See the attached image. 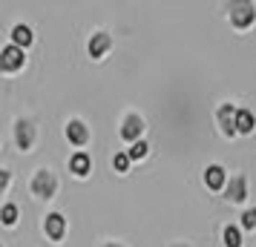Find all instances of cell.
Wrapping results in <instances>:
<instances>
[{"label":"cell","mask_w":256,"mask_h":247,"mask_svg":"<svg viewBox=\"0 0 256 247\" xmlns=\"http://www.w3.org/2000/svg\"><path fill=\"white\" fill-rule=\"evenodd\" d=\"M32 187H35V193L38 196H52V193H55V181H52V176H49L46 170H40V173H38L35 176V184H32Z\"/></svg>","instance_id":"obj_1"},{"label":"cell","mask_w":256,"mask_h":247,"mask_svg":"<svg viewBox=\"0 0 256 247\" xmlns=\"http://www.w3.org/2000/svg\"><path fill=\"white\" fill-rule=\"evenodd\" d=\"M141 130H144L141 118H138V115H130L127 121H124V130H121V135H124L127 141H136V138L141 135Z\"/></svg>","instance_id":"obj_2"},{"label":"cell","mask_w":256,"mask_h":247,"mask_svg":"<svg viewBox=\"0 0 256 247\" xmlns=\"http://www.w3.org/2000/svg\"><path fill=\"white\" fill-rule=\"evenodd\" d=\"M24 63V52L18 46H6L3 49V69H18Z\"/></svg>","instance_id":"obj_3"},{"label":"cell","mask_w":256,"mask_h":247,"mask_svg":"<svg viewBox=\"0 0 256 247\" xmlns=\"http://www.w3.org/2000/svg\"><path fill=\"white\" fill-rule=\"evenodd\" d=\"M90 167H92V161H90V155H86V153H78V155H72V161H70V170L75 173V176H86V173H90Z\"/></svg>","instance_id":"obj_4"},{"label":"cell","mask_w":256,"mask_h":247,"mask_svg":"<svg viewBox=\"0 0 256 247\" xmlns=\"http://www.w3.org/2000/svg\"><path fill=\"white\" fill-rule=\"evenodd\" d=\"M204 181H208L210 190H222V184H224V170L222 167H208V173H204Z\"/></svg>","instance_id":"obj_5"},{"label":"cell","mask_w":256,"mask_h":247,"mask_svg":"<svg viewBox=\"0 0 256 247\" xmlns=\"http://www.w3.org/2000/svg\"><path fill=\"white\" fill-rule=\"evenodd\" d=\"M219 118H222V130L228 132V135H233L236 132V112H233V106H222Z\"/></svg>","instance_id":"obj_6"},{"label":"cell","mask_w":256,"mask_h":247,"mask_svg":"<svg viewBox=\"0 0 256 247\" xmlns=\"http://www.w3.org/2000/svg\"><path fill=\"white\" fill-rule=\"evenodd\" d=\"M106 49H110V35H104V32L90 40V55H92V58H101Z\"/></svg>","instance_id":"obj_7"},{"label":"cell","mask_w":256,"mask_h":247,"mask_svg":"<svg viewBox=\"0 0 256 247\" xmlns=\"http://www.w3.org/2000/svg\"><path fill=\"white\" fill-rule=\"evenodd\" d=\"M66 138L72 144H84L86 141V127H84L81 121H72L70 127H66Z\"/></svg>","instance_id":"obj_8"},{"label":"cell","mask_w":256,"mask_h":247,"mask_svg":"<svg viewBox=\"0 0 256 247\" xmlns=\"http://www.w3.org/2000/svg\"><path fill=\"white\" fill-rule=\"evenodd\" d=\"M46 233L52 236V239H60V236H64V216H58V213L46 216Z\"/></svg>","instance_id":"obj_9"},{"label":"cell","mask_w":256,"mask_h":247,"mask_svg":"<svg viewBox=\"0 0 256 247\" xmlns=\"http://www.w3.org/2000/svg\"><path fill=\"white\" fill-rule=\"evenodd\" d=\"M254 130V115L248 109H239L236 112V132H250Z\"/></svg>","instance_id":"obj_10"},{"label":"cell","mask_w":256,"mask_h":247,"mask_svg":"<svg viewBox=\"0 0 256 247\" xmlns=\"http://www.w3.org/2000/svg\"><path fill=\"white\" fill-rule=\"evenodd\" d=\"M12 37H14L18 46H29V43H32V32H29V26H14Z\"/></svg>","instance_id":"obj_11"},{"label":"cell","mask_w":256,"mask_h":247,"mask_svg":"<svg viewBox=\"0 0 256 247\" xmlns=\"http://www.w3.org/2000/svg\"><path fill=\"white\" fill-rule=\"evenodd\" d=\"M254 17H256V12H254V9H250V6H242L239 12L233 14V23H236V26H248L250 20H254Z\"/></svg>","instance_id":"obj_12"},{"label":"cell","mask_w":256,"mask_h":247,"mask_svg":"<svg viewBox=\"0 0 256 247\" xmlns=\"http://www.w3.org/2000/svg\"><path fill=\"white\" fill-rule=\"evenodd\" d=\"M228 196H230L233 201H242V199H244V181H242V178H233V184H230V190H228Z\"/></svg>","instance_id":"obj_13"},{"label":"cell","mask_w":256,"mask_h":247,"mask_svg":"<svg viewBox=\"0 0 256 247\" xmlns=\"http://www.w3.org/2000/svg\"><path fill=\"white\" fill-rule=\"evenodd\" d=\"M224 245L228 247H242V236H239L236 227H228V230H224Z\"/></svg>","instance_id":"obj_14"},{"label":"cell","mask_w":256,"mask_h":247,"mask_svg":"<svg viewBox=\"0 0 256 247\" xmlns=\"http://www.w3.org/2000/svg\"><path fill=\"white\" fill-rule=\"evenodd\" d=\"M130 153H116V158H112V164H116V170L118 173H127V167H130Z\"/></svg>","instance_id":"obj_15"},{"label":"cell","mask_w":256,"mask_h":247,"mask_svg":"<svg viewBox=\"0 0 256 247\" xmlns=\"http://www.w3.org/2000/svg\"><path fill=\"white\" fill-rule=\"evenodd\" d=\"M18 141H20L24 150L32 144V130H29V124H20V130H18Z\"/></svg>","instance_id":"obj_16"},{"label":"cell","mask_w":256,"mask_h":247,"mask_svg":"<svg viewBox=\"0 0 256 247\" xmlns=\"http://www.w3.org/2000/svg\"><path fill=\"white\" fill-rule=\"evenodd\" d=\"M147 150H150V147H147L144 141H136V144H132V150H130V158H144Z\"/></svg>","instance_id":"obj_17"},{"label":"cell","mask_w":256,"mask_h":247,"mask_svg":"<svg viewBox=\"0 0 256 247\" xmlns=\"http://www.w3.org/2000/svg\"><path fill=\"white\" fill-rule=\"evenodd\" d=\"M18 222V210H14V204H6L3 207V224H14Z\"/></svg>","instance_id":"obj_18"},{"label":"cell","mask_w":256,"mask_h":247,"mask_svg":"<svg viewBox=\"0 0 256 247\" xmlns=\"http://www.w3.org/2000/svg\"><path fill=\"white\" fill-rule=\"evenodd\" d=\"M242 224L248 227V230H254V227H256V210H248V213H244V216H242Z\"/></svg>","instance_id":"obj_19"}]
</instances>
